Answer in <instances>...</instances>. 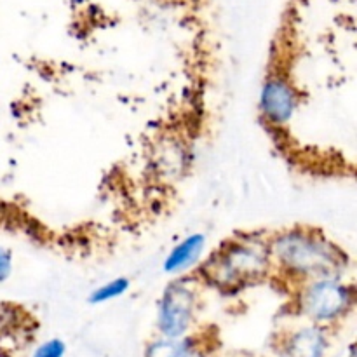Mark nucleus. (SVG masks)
Returning <instances> with one entry per match:
<instances>
[{"label":"nucleus","mask_w":357,"mask_h":357,"mask_svg":"<svg viewBox=\"0 0 357 357\" xmlns=\"http://www.w3.org/2000/svg\"><path fill=\"white\" fill-rule=\"evenodd\" d=\"M272 267L278 265L289 278L303 282L323 278H342L347 257L323 234L310 229H291L268 241Z\"/></svg>","instance_id":"f257e3e1"},{"label":"nucleus","mask_w":357,"mask_h":357,"mask_svg":"<svg viewBox=\"0 0 357 357\" xmlns=\"http://www.w3.org/2000/svg\"><path fill=\"white\" fill-rule=\"evenodd\" d=\"M272 268L268 243L258 239L230 241L211 260L202 265V274L222 289H236L264 278Z\"/></svg>","instance_id":"f03ea898"},{"label":"nucleus","mask_w":357,"mask_h":357,"mask_svg":"<svg viewBox=\"0 0 357 357\" xmlns=\"http://www.w3.org/2000/svg\"><path fill=\"white\" fill-rule=\"evenodd\" d=\"M298 307L310 323L324 328L344 319L354 307V288L340 278L307 281L300 289Z\"/></svg>","instance_id":"7ed1b4c3"},{"label":"nucleus","mask_w":357,"mask_h":357,"mask_svg":"<svg viewBox=\"0 0 357 357\" xmlns=\"http://www.w3.org/2000/svg\"><path fill=\"white\" fill-rule=\"evenodd\" d=\"M199 310V293L190 279H176L164 289L157 305V331L160 337H190Z\"/></svg>","instance_id":"20e7f679"},{"label":"nucleus","mask_w":357,"mask_h":357,"mask_svg":"<svg viewBox=\"0 0 357 357\" xmlns=\"http://www.w3.org/2000/svg\"><path fill=\"white\" fill-rule=\"evenodd\" d=\"M298 107V93L286 77L272 75L260 91V110L274 126H284L291 121Z\"/></svg>","instance_id":"39448f33"},{"label":"nucleus","mask_w":357,"mask_h":357,"mask_svg":"<svg viewBox=\"0 0 357 357\" xmlns=\"http://www.w3.org/2000/svg\"><path fill=\"white\" fill-rule=\"evenodd\" d=\"M328 335L324 328L309 324L291 331L282 344L279 357H324Z\"/></svg>","instance_id":"423d86ee"},{"label":"nucleus","mask_w":357,"mask_h":357,"mask_svg":"<svg viewBox=\"0 0 357 357\" xmlns=\"http://www.w3.org/2000/svg\"><path fill=\"white\" fill-rule=\"evenodd\" d=\"M206 244H208V239H206L204 234L199 232L190 234L185 239H181L167 253L166 260L162 264L164 272L169 275H180L194 268L201 261L202 255H204Z\"/></svg>","instance_id":"0eeeda50"},{"label":"nucleus","mask_w":357,"mask_h":357,"mask_svg":"<svg viewBox=\"0 0 357 357\" xmlns=\"http://www.w3.org/2000/svg\"><path fill=\"white\" fill-rule=\"evenodd\" d=\"M195 347H199V344L194 337L167 338L159 335L146 344L143 357H185Z\"/></svg>","instance_id":"6e6552de"},{"label":"nucleus","mask_w":357,"mask_h":357,"mask_svg":"<svg viewBox=\"0 0 357 357\" xmlns=\"http://www.w3.org/2000/svg\"><path fill=\"white\" fill-rule=\"evenodd\" d=\"M129 288H131V281L128 278H115L93 289L87 300L93 305H101V303H108L115 298H121L122 295L129 291Z\"/></svg>","instance_id":"1a4fd4ad"},{"label":"nucleus","mask_w":357,"mask_h":357,"mask_svg":"<svg viewBox=\"0 0 357 357\" xmlns=\"http://www.w3.org/2000/svg\"><path fill=\"white\" fill-rule=\"evenodd\" d=\"M66 354V344L59 338H51L38 345L33 351L31 357H65Z\"/></svg>","instance_id":"9d476101"},{"label":"nucleus","mask_w":357,"mask_h":357,"mask_svg":"<svg viewBox=\"0 0 357 357\" xmlns=\"http://www.w3.org/2000/svg\"><path fill=\"white\" fill-rule=\"evenodd\" d=\"M13 274V251L0 248V282L7 281Z\"/></svg>","instance_id":"9b49d317"},{"label":"nucleus","mask_w":357,"mask_h":357,"mask_svg":"<svg viewBox=\"0 0 357 357\" xmlns=\"http://www.w3.org/2000/svg\"><path fill=\"white\" fill-rule=\"evenodd\" d=\"M185 357H208V354H206V352L202 351L201 347H195L194 351H190V352H188V354L185 356Z\"/></svg>","instance_id":"f8f14e48"},{"label":"nucleus","mask_w":357,"mask_h":357,"mask_svg":"<svg viewBox=\"0 0 357 357\" xmlns=\"http://www.w3.org/2000/svg\"><path fill=\"white\" fill-rule=\"evenodd\" d=\"M349 357H356L354 356V349H351V356H349Z\"/></svg>","instance_id":"ddd939ff"},{"label":"nucleus","mask_w":357,"mask_h":357,"mask_svg":"<svg viewBox=\"0 0 357 357\" xmlns=\"http://www.w3.org/2000/svg\"><path fill=\"white\" fill-rule=\"evenodd\" d=\"M234 357H248V356H234Z\"/></svg>","instance_id":"4468645a"}]
</instances>
